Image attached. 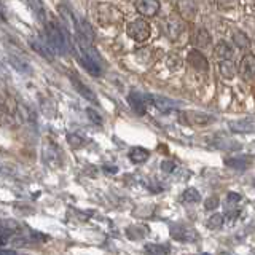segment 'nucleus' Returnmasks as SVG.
<instances>
[{
	"label": "nucleus",
	"mask_w": 255,
	"mask_h": 255,
	"mask_svg": "<svg viewBox=\"0 0 255 255\" xmlns=\"http://www.w3.org/2000/svg\"><path fill=\"white\" fill-rule=\"evenodd\" d=\"M163 29H164V34L171 40H177L179 35L183 32V22L177 16H171V18H167L163 22Z\"/></svg>",
	"instance_id": "0eeeda50"
},
{
	"label": "nucleus",
	"mask_w": 255,
	"mask_h": 255,
	"mask_svg": "<svg viewBox=\"0 0 255 255\" xmlns=\"http://www.w3.org/2000/svg\"><path fill=\"white\" fill-rule=\"evenodd\" d=\"M236 72L243 80H252L255 77V56L254 54H244L243 59L239 61Z\"/></svg>",
	"instance_id": "39448f33"
},
{
	"label": "nucleus",
	"mask_w": 255,
	"mask_h": 255,
	"mask_svg": "<svg viewBox=\"0 0 255 255\" xmlns=\"http://www.w3.org/2000/svg\"><path fill=\"white\" fill-rule=\"evenodd\" d=\"M182 201L183 203H188V204H193V203H199L201 201V195L196 188H187L183 191L182 195Z\"/></svg>",
	"instance_id": "393cba45"
},
{
	"label": "nucleus",
	"mask_w": 255,
	"mask_h": 255,
	"mask_svg": "<svg viewBox=\"0 0 255 255\" xmlns=\"http://www.w3.org/2000/svg\"><path fill=\"white\" fill-rule=\"evenodd\" d=\"M225 164L231 169H238V171H243L247 169L251 164H252V156H233V158H227L225 159Z\"/></svg>",
	"instance_id": "2eb2a0df"
},
{
	"label": "nucleus",
	"mask_w": 255,
	"mask_h": 255,
	"mask_svg": "<svg viewBox=\"0 0 255 255\" xmlns=\"http://www.w3.org/2000/svg\"><path fill=\"white\" fill-rule=\"evenodd\" d=\"M0 72H2V66H0Z\"/></svg>",
	"instance_id": "c9c22d12"
},
{
	"label": "nucleus",
	"mask_w": 255,
	"mask_h": 255,
	"mask_svg": "<svg viewBox=\"0 0 255 255\" xmlns=\"http://www.w3.org/2000/svg\"><path fill=\"white\" fill-rule=\"evenodd\" d=\"M145 252L148 255H169L171 249H169V246H166V244H155V243H150V244H145Z\"/></svg>",
	"instance_id": "412c9836"
},
{
	"label": "nucleus",
	"mask_w": 255,
	"mask_h": 255,
	"mask_svg": "<svg viewBox=\"0 0 255 255\" xmlns=\"http://www.w3.org/2000/svg\"><path fill=\"white\" fill-rule=\"evenodd\" d=\"M233 42L239 48V50H249L251 48V40L243 30H235L233 32Z\"/></svg>",
	"instance_id": "4be33fe9"
},
{
	"label": "nucleus",
	"mask_w": 255,
	"mask_h": 255,
	"mask_svg": "<svg viewBox=\"0 0 255 255\" xmlns=\"http://www.w3.org/2000/svg\"><path fill=\"white\" fill-rule=\"evenodd\" d=\"M187 61L193 69L199 70V72H207L209 69V62H207V58L198 50H191L187 54Z\"/></svg>",
	"instance_id": "6e6552de"
},
{
	"label": "nucleus",
	"mask_w": 255,
	"mask_h": 255,
	"mask_svg": "<svg viewBox=\"0 0 255 255\" xmlns=\"http://www.w3.org/2000/svg\"><path fill=\"white\" fill-rule=\"evenodd\" d=\"M196 255H211V254H196Z\"/></svg>",
	"instance_id": "f704fd0d"
},
{
	"label": "nucleus",
	"mask_w": 255,
	"mask_h": 255,
	"mask_svg": "<svg viewBox=\"0 0 255 255\" xmlns=\"http://www.w3.org/2000/svg\"><path fill=\"white\" fill-rule=\"evenodd\" d=\"M30 46L34 48V50H35L40 56H43L45 59L53 61V53H51L50 48H48L46 42L42 43V42H38V40H32V42H30Z\"/></svg>",
	"instance_id": "5701e85b"
},
{
	"label": "nucleus",
	"mask_w": 255,
	"mask_h": 255,
	"mask_svg": "<svg viewBox=\"0 0 255 255\" xmlns=\"http://www.w3.org/2000/svg\"><path fill=\"white\" fill-rule=\"evenodd\" d=\"M86 115H88V118H90L94 125H102V118H101V115L94 109H86Z\"/></svg>",
	"instance_id": "c756f323"
},
{
	"label": "nucleus",
	"mask_w": 255,
	"mask_h": 255,
	"mask_svg": "<svg viewBox=\"0 0 255 255\" xmlns=\"http://www.w3.org/2000/svg\"><path fill=\"white\" fill-rule=\"evenodd\" d=\"M0 255H22V254H18L16 251H5V249H0Z\"/></svg>",
	"instance_id": "72a5a7b5"
},
{
	"label": "nucleus",
	"mask_w": 255,
	"mask_h": 255,
	"mask_svg": "<svg viewBox=\"0 0 255 255\" xmlns=\"http://www.w3.org/2000/svg\"><path fill=\"white\" fill-rule=\"evenodd\" d=\"M175 169H177V166H175V163L171 161V159H164V161H161V171H163V172L171 174V172H174Z\"/></svg>",
	"instance_id": "7c9ffc66"
},
{
	"label": "nucleus",
	"mask_w": 255,
	"mask_h": 255,
	"mask_svg": "<svg viewBox=\"0 0 255 255\" xmlns=\"http://www.w3.org/2000/svg\"><path fill=\"white\" fill-rule=\"evenodd\" d=\"M75 54H77V59H78V62L82 64V66L86 69V72L88 74H91L93 77H99L101 75V64H98V62H94L91 58H88L86 54H83V53H80V51H75Z\"/></svg>",
	"instance_id": "4468645a"
},
{
	"label": "nucleus",
	"mask_w": 255,
	"mask_h": 255,
	"mask_svg": "<svg viewBox=\"0 0 255 255\" xmlns=\"http://www.w3.org/2000/svg\"><path fill=\"white\" fill-rule=\"evenodd\" d=\"M67 140H69V143H70V147H72V148H82V147L86 145V139L80 137L78 134H69V135H67Z\"/></svg>",
	"instance_id": "bb28decb"
},
{
	"label": "nucleus",
	"mask_w": 255,
	"mask_h": 255,
	"mask_svg": "<svg viewBox=\"0 0 255 255\" xmlns=\"http://www.w3.org/2000/svg\"><path fill=\"white\" fill-rule=\"evenodd\" d=\"M239 201H241V195L235 193V191L228 193V196H227V204H230V206H238Z\"/></svg>",
	"instance_id": "2f4dec72"
},
{
	"label": "nucleus",
	"mask_w": 255,
	"mask_h": 255,
	"mask_svg": "<svg viewBox=\"0 0 255 255\" xmlns=\"http://www.w3.org/2000/svg\"><path fill=\"white\" fill-rule=\"evenodd\" d=\"M171 238L180 243H195L198 241L199 236L195 228L183 225V223H175V225L171 227Z\"/></svg>",
	"instance_id": "7ed1b4c3"
},
{
	"label": "nucleus",
	"mask_w": 255,
	"mask_h": 255,
	"mask_svg": "<svg viewBox=\"0 0 255 255\" xmlns=\"http://www.w3.org/2000/svg\"><path fill=\"white\" fill-rule=\"evenodd\" d=\"M126 34L131 40H134V42L143 43V42H147V40L150 38V35H151L150 24L145 19H142V18L134 19V21H131L129 24H128Z\"/></svg>",
	"instance_id": "f03ea898"
},
{
	"label": "nucleus",
	"mask_w": 255,
	"mask_h": 255,
	"mask_svg": "<svg viewBox=\"0 0 255 255\" xmlns=\"http://www.w3.org/2000/svg\"><path fill=\"white\" fill-rule=\"evenodd\" d=\"M104 171H106L107 174H117V172H118V167H117V166H114V167L104 166Z\"/></svg>",
	"instance_id": "473e14b6"
},
{
	"label": "nucleus",
	"mask_w": 255,
	"mask_h": 255,
	"mask_svg": "<svg viewBox=\"0 0 255 255\" xmlns=\"http://www.w3.org/2000/svg\"><path fill=\"white\" fill-rule=\"evenodd\" d=\"M223 223H225V215L222 214H212L209 219L206 220V227L215 231V230H220L223 227Z\"/></svg>",
	"instance_id": "b1692460"
},
{
	"label": "nucleus",
	"mask_w": 255,
	"mask_h": 255,
	"mask_svg": "<svg viewBox=\"0 0 255 255\" xmlns=\"http://www.w3.org/2000/svg\"><path fill=\"white\" fill-rule=\"evenodd\" d=\"M182 115H183V118H185V122L188 125H196V126L209 125L215 120L212 115L204 114V112H185V114H182Z\"/></svg>",
	"instance_id": "9d476101"
},
{
	"label": "nucleus",
	"mask_w": 255,
	"mask_h": 255,
	"mask_svg": "<svg viewBox=\"0 0 255 255\" xmlns=\"http://www.w3.org/2000/svg\"><path fill=\"white\" fill-rule=\"evenodd\" d=\"M150 158V151L143 147H132L129 150V159L134 164H142Z\"/></svg>",
	"instance_id": "a211bd4d"
},
{
	"label": "nucleus",
	"mask_w": 255,
	"mask_h": 255,
	"mask_svg": "<svg viewBox=\"0 0 255 255\" xmlns=\"http://www.w3.org/2000/svg\"><path fill=\"white\" fill-rule=\"evenodd\" d=\"M70 82H72V85H74V90H75L78 94H82L86 101H90V102H93V104H99V102H98V96L94 94V91L90 90V86H86V85L82 82V80H78L77 75H70Z\"/></svg>",
	"instance_id": "1a4fd4ad"
},
{
	"label": "nucleus",
	"mask_w": 255,
	"mask_h": 255,
	"mask_svg": "<svg viewBox=\"0 0 255 255\" xmlns=\"http://www.w3.org/2000/svg\"><path fill=\"white\" fill-rule=\"evenodd\" d=\"M219 204H220V199L217 196H211V198H207L204 201V209L206 211H214V209H217Z\"/></svg>",
	"instance_id": "c85d7f7f"
},
{
	"label": "nucleus",
	"mask_w": 255,
	"mask_h": 255,
	"mask_svg": "<svg viewBox=\"0 0 255 255\" xmlns=\"http://www.w3.org/2000/svg\"><path fill=\"white\" fill-rule=\"evenodd\" d=\"M45 37H46V45L54 54H67L69 50L72 48V38L70 34L64 29L62 24L56 22H48L45 26Z\"/></svg>",
	"instance_id": "f257e3e1"
},
{
	"label": "nucleus",
	"mask_w": 255,
	"mask_h": 255,
	"mask_svg": "<svg viewBox=\"0 0 255 255\" xmlns=\"http://www.w3.org/2000/svg\"><path fill=\"white\" fill-rule=\"evenodd\" d=\"M43 161L50 167H58L61 163V150L50 139L43 143Z\"/></svg>",
	"instance_id": "20e7f679"
},
{
	"label": "nucleus",
	"mask_w": 255,
	"mask_h": 255,
	"mask_svg": "<svg viewBox=\"0 0 255 255\" xmlns=\"http://www.w3.org/2000/svg\"><path fill=\"white\" fill-rule=\"evenodd\" d=\"M159 2L156 0H142V2L135 3V10H137L139 14L145 16V18H151L159 11Z\"/></svg>",
	"instance_id": "ddd939ff"
},
{
	"label": "nucleus",
	"mask_w": 255,
	"mask_h": 255,
	"mask_svg": "<svg viewBox=\"0 0 255 255\" xmlns=\"http://www.w3.org/2000/svg\"><path fill=\"white\" fill-rule=\"evenodd\" d=\"M215 147H219L222 150H228V151H235V150H239L241 148V143H236L233 140H219L215 143Z\"/></svg>",
	"instance_id": "cd10ccee"
},
{
	"label": "nucleus",
	"mask_w": 255,
	"mask_h": 255,
	"mask_svg": "<svg viewBox=\"0 0 255 255\" xmlns=\"http://www.w3.org/2000/svg\"><path fill=\"white\" fill-rule=\"evenodd\" d=\"M18 228L19 227L14 222H0V246L6 244V241L18 231Z\"/></svg>",
	"instance_id": "dca6fc26"
},
{
	"label": "nucleus",
	"mask_w": 255,
	"mask_h": 255,
	"mask_svg": "<svg viewBox=\"0 0 255 255\" xmlns=\"http://www.w3.org/2000/svg\"><path fill=\"white\" fill-rule=\"evenodd\" d=\"M211 42H212V37L206 27L199 26L193 30V34H191V43H193L196 48H206L211 45Z\"/></svg>",
	"instance_id": "f8f14e48"
},
{
	"label": "nucleus",
	"mask_w": 255,
	"mask_h": 255,
	"mask_svg": "<svg viewBox=\"0 0 255 255\" xmlns=\"http://www.w3.org/2000/svg\"><path fill=\"white\" fill-rule=\"evenodd\" d=\"M219 72L225 80H233L236 75V67L233 61H220L219 62Z\"/></svg>",
	"instance_id": "aec40b11"
},
{
	"label": "nucleus",
	"mask_w": 255,
	"mask_h": 255,
	"mask_svg": "<svg viewBox=\"0 0 255 255\" xmlns=\"http://www.w3.org/2000/svg\"><path fill=\"white\" fill-rule=\"evenodd\" d=\"M179 10H180V14L183 18L187 19H191L195 18V11H196V5L191 3V2H182V3H177Z\"/></svg>",
	"instance_id": "a878e982"
},
{
	"label": "nucleus",
	"mask_w": 255,
	"mask_h": 255,
	"mask_svg": "<svg viewBox=\"0 0 255 255\" xmlns=\"http://www.w3.org/2000/svg\"><path fill=\"white\" fill-rule=\"evenodd\" d=\"M145 98H147V104H150V106H155L159 112H164V114H167V112H172V110H175L179 107V104L175 101L163 98V96L145 94Z\"/></svg>",
	"instance_id": "423d86ee"
},
{
	"label": "nucleus",
	"mask_w": 255,
	"mask_h": 255,
	"mask_svg": "<svg viewBox=\"0 0 255 255\" xmlns=\"http://www.w3.org/2000/svg\"><path fill=\"white\" fill-rule=\"evenodd\" d=\"M233 53H235L233 48H231L227 42H223V40L215 45V56L220 58V61H231Z\"/></svg>",
	"instance_id": "6ab92c4d"
},
{
	"label": "nucleus",
	"mask_w": 255,
	"mask_h": 255,
	"mask_svg": "<svg viewBox=\"0 0 255 255\" xmlns=\"http://www.w3.org/2000/svg\"><path fill=\"white\" fill-rule=\"evenodd\" d=\"M230 129L235 132H254L255 131V123L252 120H236V122L228 123Z\"/></svg>",
	"instance_id": "f3484780"
},
{
	"label": "nucleus",
	"mask_w": 255,
	"mask_h": 255,
	"mask_svg": "<svg viewBox=\"0 0 255 255\" xmlns=\"http://www.w3.org/2000/svg\"><path fill=\"white\" fill-rule=\"evenodd\" d=\"M128 102H129L131 109L137 114L139 117L145 115L147 112V98L145 94H140V93H131L129 96H128Z\"/></svg>",
	"instance_id": "9b49d317"
}]
</instances>
